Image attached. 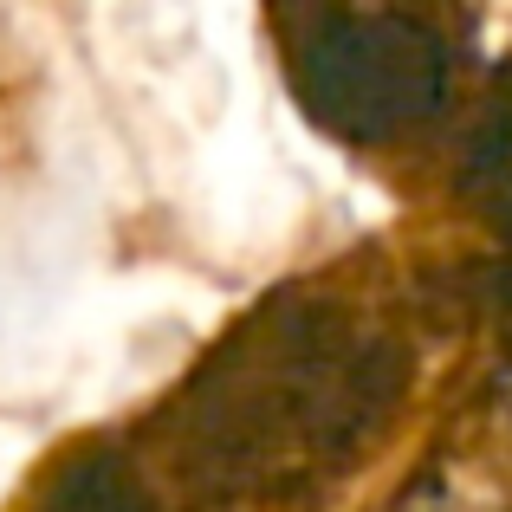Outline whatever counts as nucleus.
Masks as SVG:
<instances>
[{"mask_svg":"<svg viewBox=\"0 0 512 512\" xmlns=\"http://www.w3.org/2000/svg\"><path fill=\"white\" fill-rule=\"evenodd\" d=\"M396 396V363L363 331L331 318H286L253 338V357L227 363L195 415L214 448L208 474L234 487L299 480L338 461Z\"/></svg>","mask_w":512,"mask_h":512,"instance_id":"obj_1","label":"nucleus"},{"mask_svg":"<svg viewBox=\"0 0 512 512\" xmlns=\"http://www.w3.org/2000/svg\"><path fill=\"white\" fill-rule=\"evenodd\" d=\"M299 98L331 137L389 143L441 111L448 52L402 13H344L299 46Z\"/></svg>","mask_w":512,"mask_h":512,"instance_id":"obj_2","label":"nucleus"},{"mask_svg":"<svg viewBox=\"0 0 512 512\" xmlns=\"http://www.w3.org/2000/svg\"><path fill=\"white\" fill-rule=\"evenodd\" d=\"M39 512H150V500L117 461H72L52 474Z\"/></svg>","mask_w":512,"mask_h":512,"instance_id":"obj_3","label":"nucleus"},{"mask_svg":"<svg viewBox=\"0 0 512 512\" xmlns=\"http://www.w3.org/2000/svg\"><path fill=\"white\" fill-rule=\"evenodd\" d=\"M467 188H474L493 214H512V65H506V78H500V98H493L487 124H480V137H474Z\"/></svg>","mask_w":512,"mask_h":512,"instance_id":"obj_4","label":"nucleus"}]
</instances>
